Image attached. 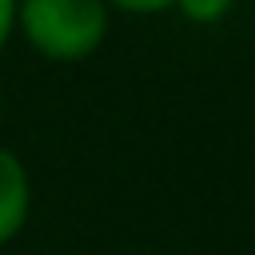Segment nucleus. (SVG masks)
Returning <instances> with one entry per match:
<instances>
[{
    "instance_id": "f03ea898",
    "label": "nucleus",
    "mask_w": 255,
    "mask_h": 255,
    "mask_svg": "<svg viewBox=\"0 0 255 255\" xmlns=\"http://www.w3.org/2000/svg\"><path fill=\"white\" fill-rule=\"evenodd\" d=\"M28 211H32V179H28V167L24 159L0 143V247L12 243L24 223H28Z\"/></svg>"
},
{
    "instance_id": "7ed1b4c3",
    "label": "nucleus",
    "mask_w": 255,
    "mask_h": 255,
    "mask_svg": "<svg viewBox=\"0 0 255 255\" xmlns=\"http://www.w3.org/2000/svg\"><path fill=\"white\" fill-rule=\"evenodd\" d=\"M235 0H175V8L191 20V24H215L231 12Z\"/></svg>"
},
{
    "instance_id": "20e7f679",
    "label": "nucleus",
    "mask_w": 255,
    "mask_h": 255,
    "mask_svg": "<svg viewBox=\"0 0 255 255\" xmlns=\"http://www.w3.org/2000/svg\"><path fill=\"white\" fill-rule=\"evenodd\" d=\"M104 4L120 8V12H131V16H155V12L175 8V0H104Z\"/></svg>"
},
{
    "instance_id": "f257e3e1",
    "label": "nucleus",
    "mask_w": 255,
    "mask_h": 255,
    "mask_svg": "<svg viewBox=\"0 0 255 255\" xmlns=\"http://www.w3.org/2000/svg\"><path fill=\"white\" fill-rule=\"evenodd\" d=\"M16 32L56 64L88 60L108 36L104 0H16Z\"/></svg>"
},
{
    "instance_id": "39448f33",
    "label": "nucleus",
    "mask_w": 255,
    "mask_h": 255,
    "mask_svg": "<svg viewBox=\"0 0 255 255\" xmlns=\"http://www.w3.org/2000/svg\"><path fill=\"white\" fill-rule=\"evenodd\" d=\"M12 32H16V0H0V52L8 48Z\"/></svg>"
}]
</instances>
